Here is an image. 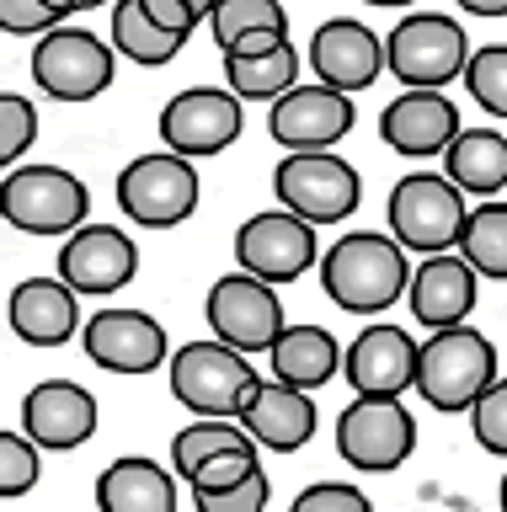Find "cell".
Segmentation results:
<instances>
[{"label": "cell", "instance_id": "1", "mask_svg": "<svg viewBox=\"0 0 507 512\" xmlns=\"http://www.w3.org/2000/svg\"><path fill=\"white\" fill-rule=\"evenodd\" d=\"M411 262L395 246V235L379 230H353L321 256V288L326 299L347 315H379L406 294Z\"/></svg>", "mask_w": 507, "mask_h": 512}, {"label": "cell", "instance_id": "2", "mask_svg": "<svg viewBox=\"0 0 507 512\" xmlns=\"http://www.w3.org/2000/svg\"><path fill=\"white\" fill-rule=\"evenodd\" d=\"M497 379V347L475 326H443L427 342H417V368H411V390L433 411L459 416L470 411L481 390Z\"/></svg>", "mask_w": 507, "mask_h": 512}, {"label": "cell", "instance_id": "3", "mask_svg": "<svg viewBox=\"0 0 507 512\" xmlns=\"http://www.w3.org/2000/svg\"><path fill=\"white\" fill-rule=\"evenodd\" d=\"M91 214V192L65 166H17L0 176V219L22 235H70Z\"/></svg>", "mask_w": 507, "mask_h": 512}, {"label": "cell", "instance_id": "4", "mask_svg": "<svg viewBox=\"0 0 507 512\" xmlns=\"http://www.w3.org/2000/svg\"><path fill=\"white\" fill-rule=\"evenodd\" d=\"M385 219L401 251H417V256L454 251L459 230H465V192L438 171H411L390 187Z\"/></svg>", "mask_w": 507, "mask_h": 512}, {"label": "cell", "instance_id": "5", "mask_svg": "<svg viewBox=\"0 0 507 512\" xmlns=\"http://www.w3.org/2000/svg\"><path fill=\"white\" fill-rule=\"evenodd\" d=\"M251 384H257V368L225 342H182L171 352V395L193 416L235 422V411L246 406Z\"/></svg>", "mask_w": 507, "mask_h": 512}, {"label": "cell", "instance_id": "6", "mask_svg": "<svg viewBox=\"0 0 507 512\" xmlns=\"http://www.w3.org/2000/svg\"><path fill=\"white\" fill-rule=\"evenodd\" d=\"M278 203L305 224H342L363 203V176L331 150H294L273 171Z\"/></svg>", "mask_w": 507, "mask_h": 512}, {"label": "cell", "instance_id": "7", "mask_svg": "<svg viewBox=\"0 0 507 512\" xmlns=\"http://www.w3.org/2000/svg\"><path fill=\"white\" fill-rule=\"evenodd\" d=\"M465 59H470L465 27H459L454 16H438V11L406 16V22L385 38V70L401 80L406 91L449 86V80H459V70H465Z\"/></svg>", "mask_w": 507, "mask_h": 512}, {"label": "cell", "instance_id": "8", "mask_svg": "<svg viewBox=\"0 0 507 512\" xmlns=\"http://www.w3.org/2000/svg\"><path fill=\"white\" fill-rule=\"evenodd\" d=\"M411 448H417V422L401 406V395H358L337 416V454L347 470L390 475L411 459Z\"/></svg>", "mask_w": 507, "mask_h": 512}, {"label": "cell", "instance_id": "9", "mask_svg": "<svg viewBox=\"0 0 507 512\" xmlns=\"http://www.w3.org/2000/svg\"><path fill=\"white\" fill-rule=\"evenodd\" d=\"M198 171L187 155H139L118 171V208L145 230H171V224L193 219L198 208Z\"/></svg>", "mask_w": 507, "mask_h": 512}, {"label": "cell", "instance_id": "10", "mask_svg": "<svg viewBox=\"0 0 507 512\" xmlns=\"http://www.w3.org/2000/svg\"><path fill=\"white\" fill-rule=\"evenodd\" d=\"M33 80L54 102H91L113 86V43L86 27H49L33 48Z\"/></svg>", "mask_w": 507, "mask_h": 512}, {"label": "cell", "instance_id": "11", "mask_svg": "<svg viewBox=\"0 0 507 512\" xmlns=\"http://www.w3.org/2000/svg\"><path fill=\"white\" fill-rule=\"evenodd\" d=\"M209 326H214V342L235 347L241 358L251 352H267L283 336V299L273 294V283L251 278V272H225V278H214L209 288Z\"/></svg>", "mask_w": 507, "mask_h": 512}, {"label": "cell", "instance_id": "12", "mask_svg": "<svg viewBox=\"0 0 507 512\" xmlns=\"http://www.w3.org/2000/svg\"><path fill=\"white\" fill-rule=\"evenodd\" d=\"M235 262L241 272L262 283H294L299 272H310L321 262V246H315V224H305L289 208L278 214H251L241 230H235Z\"/></svg>", "mask_w": 507, "mask_h": 512}, {"label": "cell", "instance_id": "13", "mask_svg": "<svg viewBox=\"0 0 507 512\" xmlns=\"http://www.w3.org/2000/svg\"><path fill=\"white\" fill-rule=\"evenodd\" d=\"M241 96L235 91H219V86H193V91H177L171 102L161 107V139L171 155H187V160H203V155H219L241 139Z\"/></svg>", "mask_w": 507, "mask_h": 512}, {"label": "cell", "instance_id": "14", "mask_svg": "<svg viewBox=\"0 0 507 512\" xmlns=\"http://www.w3.org/2000/svg\"><path fill=\"white\" fill-rule=\"evenodd\" d=\"M134 272H139V246L118 224H81L59 251V283H70L81 299L118 294V288L134 283Z\"/></svg>", "mask_w": 507, "mask_h": 512}, {"label": "cell", "instance_id": "15", "mask_svg": "<svg viewBox=\"0 0 507 512\" xmlns=\"http://www.w3.org/2000/svg\"><path fill=\"white\" fill-rule=\"evenodd\" d=\"M358 112L347 91L331 86H289L267 112V134H273L283 150H331L337 139L353 134Z\"/></svg>", "mask_w": 507, "mask_h": 512}, {"label": "cell", "instance_id": "16", "mask_svg": "<svg viewBox=\"0 0 507 512\" xmlns=\"http://www.w3.org/2000/svg\"><path fill=\"white\" fill-rule=\"evenodd\" d=\"M81 347L97 368H107V374H155L171 352L161 320L145 315V310H118V304L86 320Z\"/></svg>", "mask_w": 507, "mask_h": 512}, {"label": "cell", "instance_id": "17", "mask_svg": "<svg viewBox=\"0 0 507 512\" xmlns=\"http://www.w3.org/2000/svg\"><path fill=\"white\" fill-rule=\"evenodd\" d=\"M310 70L321 86L353 96L363 86H374L379 70H385V38L353 22V16H331L310 38Z\"/></svg>", "mask_w": 507, "mask_h": 512}, {"label": "cell", "instance_id": "18", "mask_svg": "<svg viewBox=\"0 0 507 512\" xmlns=\"http://www.w3.org/2000/svg\"><path fill=\"white\" fill-rule=\"evenodd\" d=\"M22 427L38 448L70 454V448L91 443V432H97V395L70 379H43L22 400Z\"/></svg>", "mask_w": 507, "mask_h": 512}, {"label": "cell", "instance_id": "19", "mask_svg": "<svg viewBox=\"0 0 507 512\" xmlns=\"http://www.w3.org/2000/svg\"><path fill=\"white\" fill-rule=\"evenodd\" d=\"M235 422L257 448H273V454H294L315 438V400L310 390H289L278 379H257L246 395V406L235 411Z\"/></svg>", "mask_w": 507, "mask_h": 512}, {"label": "cell", "instance_id": "20", "mask_svg": "<svg viewBox=\"0 0 507 512\" xmlns=\"http://www.w3.org/2000/svg\"><path fill=\"white\" fill-rule=\"evenodd\" d=\"M406 294H411V315L427 331H443V326H465L470 320L475 299H481V278H475L465 256L438 251V256H422V267L406 278Z\"/></svg>", "mask_w": 507, "mask_h": 512}, {"label": "cell", "instance_id": "21", "mask_svg": "<svg viewBox=\"0 0 507 512\" xmlns=\"http://www.w3.org/2000/svg\"><path fill=\"white\" fill-rule=\"evenodd\" d=\"M454 134H459V107L443 91H427V86L422 91H401L385 112H379V139H385L395 155H406V160L443 155Z\"/></svg>", "mask_w": 507, "mask_h": 512}, {"label": "cell", "instance_id": "22", "mask_svg": "<svg viewBox=\"0 0 507 512\" xmlns=\"http://www.w3.org/2000/svg\"><path fill=\"white\" fill-rule=\"evenodd\" d=\"M6 320L27 347H65L81 331V294L59 278H22L6 299Z\"/></svg>", "mask_w": 507, "mask_h": 512}, {"label": "cell", "instance_id": "23", "mask_svg": "<svg viewBox=\"0 0 507 512\" xmlns=\"http://www.w3.org/2000/svg\"><path fill=\"white\" fill-rule=\"evenodd\" d=\"M417 342L401 326H363L342 352V374L358 395H401L411 390Z\"/></svg>", "mask_w": 507, "mask_h": 512}, {"label": "cell", "instance_id": "24", "mask_svg": "<svg viewBox=\"0 0 507 512\" xmlns=\"http://www.w3.org/2000/svg\"><path fill=\"white\" fill-rule=\"evenodd\" d=\"M97 512H177V475L145 454L113 459L97 480Z\"/></svg>", "mask_w": 507, "mask_h": 512}, {"label": "cell", "instance_id": "25", "mask_svg": "<svg viewBox=\"0 0 507 512\" xmlns=\"http://www.w3.org/2000/svg\"><path fill=\"white\" fill-rule=\"evenodd\" d=\"M443 176L459 192L497 198L507 187V134H497V128H459L449 150H443Z\"/></svg>", "mask_w": 507, "mask_h": 512}, {"label": "cell", "instance_id": "26", "mask_svg": "<svg viewBox=\"0 0 507 512\" xmlns=\"http://www.w3.org/2000/svg\"><path fill=\"white\" fill-rule=\"evenodd\" d=\"M273 358V379L289 390H321V384L342 368V347L326 326H283V336L267 347Z\"/></svg>", "mask_w": 507, "mask_h": 512}, {"label": "cell", "instance_id": "27", "mask_svg": "<svg viewBox=\"0 0 507 512\" xmlns=\"http://www.w3.org/2000/svg\"><path fill=\"white\" fill-rule=\"evenodd\" d=\"M299 80V48L278 43L267 54H225V86L241 102H278Z\"/></svg>", "mask_w": 507, "mask_h": 512}, {"label": "cell", "instance_id": "28", "mask_svg": "<svg viewBox=\"0 0 507 512\" xmlns=\"http://www.w3.org/2000/svg\"><path fill=\"white\" fill-rule=\"evenodd\" d=\"M182 43L187 38L155 27L139 0H118V6H113V48H118L123 59L145 64V70H161V64H171V59L182 54Z\"/></svg>", "mask_w": 507, "mask_h": 512}, {"label": "cell", "instance_id": "29", "mask_svg": "<svg viewBox=\"0 0 507 512\" xmlns=\"http://www.w3.org/2000/svg\"><path fill=\"white\" fill-rule=\"evenodd\" d=\"M454 251L475 267V278L507 283V203L491 198V203H481V208H470Z\"/></svg>", "mask_w": 507, "mask_h": 512}, {"label": "cell", "instance_id": "30", "mask_svg": "<svg viewBox=\"0 0 507 512\" xmlns=\"http://www.w3.org/2000/svg\"><path fill=\"white\" fill-rule=\"evenodd\" d=\"M225 448H251V438L241 432V422H219V416H198L193 427H182L171 438V475L193 480L203 459L225 454Z\"/></svg>", "mask_w": 507, "mask_h": 512}, {"label": "cell", "instance_id": "31", "mask_svg": "<svg viewBox=\"0 0 507 512\" xmlns=\"http://www.w3.org/2000/svg\"><path fill=\"white\" fill-rule=\"evenodd\" d=\"M209 22H214L219 54H225V48L235 38H246V32H289V11H283L278 0H214Z\"/></svg>", "mask_w": 507, "mask_h": 512}, {"label": "cell", "instance_id": "32", "mask_svg": "<svg viewBox=\"0 0 507 512\" xmlns=\"http://www.w3.org/2000/svg\"><path fill=\"white\" fill-rule=\"evenodd\" d=\"M459 80L470 86L475 107H486L491 118H507V43L470 48V59H465V70H459Z\"/></svg>", "mask_w": 507, "mask_h": 512}, {"label": "cell", "instance_id": "33", "mask_svg": "<svg viewBox=\"0 0 507 512\" xmlns=\"http://www.w3.org/2000/svg\"><path fill=\"white\" fill-rule=\"evenodd\" d=\"M43 464H38V443L27 432H0V502H17L38 486Z\"/></svg>", "mask_w": 507, "mask_h": 512}, {"label": "cell", "instance_id": "34", "mask_svg": "<svg viewBox=\"0 0 507 512\" xmlns=\"http://www.w3.org/2000/svg\"><path fill=\"white\" fill-rule=\"evenodd\" d=\"M38 139V107L17 91H0V171H11Z\"/></svg>", "mask_w": 507, "mask_h": 512}, {"label": "cell", "instance_id": "35", "mask_svg": "<svg viewBox=\"0 0 507 512\" xmlns=\"http://www.w3.org/2000/svg\"><path fill=\"white\" fill-rule=\"evenodd\" d=\"M470 432L486 454L507 459V379H491L481 390V400L470 406Z\"/></svg>", "mask_w": 507, "mask_h": 512}, {"label": "cell", "instance_id": "36", "mask_svg": "<svg viewBox=\"0 0 507 512\" xmlns=\"http://www.w3.org/2000/svg\"><path fill=\"white\" fill-rule=\"evenodd\" d=\"M267 496H273L267 470H251L241 486H230V491H193V507L198 512H262Z\"/></svg>", "mask_w": 507, "mask_h": 512}, {"label": "cell", "instance_id": "37", "mask_svg": "<svg viewBox=\"0 0 507 512\" xmlns=\"http://www.w3.org/2000/svg\"><path fill=\"white\" fill-rule=\"evenodd\" d=\"M251 470H262L257 443H251V448H225V454H214V459H203V464H198L193 491H230V486H241Z\"/></svg>", "mask_w": 507, "mask_h": 512}, {"label": "cell", "instance_id": "38", "mask_svg": "<svg viewBox=\"0 0 507 512\" xmlns=\"http://www.w3.org/2000/svg\"><path fill=\"white\" fill-rule=\"evenodd\" d=\"M289 512H374V507H369V496L358 486H347V480H315V486H305L294 496Z\"/></svg>", "mask_w": 507, "mask_h": 512}, {"label": "cell", "instance_id": "39", "mask_svg": "<svg viewBox=\"0 0 507 512\" xmlns=\"http://www.w3.org/2000/svg\"><path fill=\"white\" fill-rule=\"evenodd\" d=\"M49 27H59V11L49 0H0V32H11V38H43Z\"/></svg>", "mask_w": 507, "mask_h": 512}, {"label": "cell", "instance_id": "40", "mask_svg": "<svg viewBox=\"0 0 507 512\" xmlns=\"http://www.w3.org/2000/svg\"><path fill=\"white\" fill-rule=\"evenodd\" d=\"M145 6V16L155 27H166V32H177V38H193V27H198V11L187 6V0H139Z\"/></svg>", "mask_w": 507, "mask_h": 512}, {"label": "cell", "instance_id": "41", "mask_svg": "<svg viewBox=\"0 0 507 512\" xmlns=\"http://www.w3.org/2000/svg\"><path fill=\"white\" fill-rule=\"evenodd\" d=\"M289 43V32H246V38H235L225 54H267V48Z\"/></svg>", "mask_w": 507, "mask_h": 512}, {"label": "cell", "instance_id": "42", "mask_svg": "<svg viewBox=\"0 0 507 512\" xmlns=\"http://www.w3.org/2000/svg\"><path fill=\"white\" fill-rule=\"evenodd\" d=\"M454 6L470 16H507V0H454Z\"/></svg>", "mask_w": 507, "mask_h": 512}, {"label": "cell", "instance_id": "43", "mask_svg": "<svg viewBox=\"0 0 507 512\" xmlns=\"http://www.w3.org/2000/svg\"><path fill=\"white\" fill-rule=\"evenodd\" d=\"M363 6H379V11L390 6V11H401V6H411V0H363Z\"/></svg>", "mask_w": 507, "mask_h": 512}, {"label": "cell", "instance_id": "44", "mask_svg": "<svg viewBox=\"0 0 507 512\" xmlns=\"http://www.w3.org/2000/svg\"><path fill=\"white\" fill-rule=\"evenodd\" d=\"M97 6H107V0H70V11H97Z\"/></svg>", "mask_w": 507, "mask_h": 512}, {"label": "cell", "instance_id": "45", "mask_svg": "<svg viewBox=\"0 0 507 512\" xmlns=\"http://www.w3.org/2000/svg\"><path fill=\"white\" fill-rule=\"evenodd\" d=\"M187 6H193V11H198V22H203V16L214 11V0H187Z\"/></svg>", "mask_w": 507, "mask_h": 512}, {"label": "cell", "instance_id": "46", "mask_svg": "<svg viewBox=\"0 0 507 512\" xmlns=\"http://www.w3.org/2000/svg\"><path fill=\"white\" fill-rule=\"evenodd\" d=\"M497 496H502V512H507V475H502V491Z\"/></svg>", "mask_w": 507, "mask_h": 512}]
</instances>
